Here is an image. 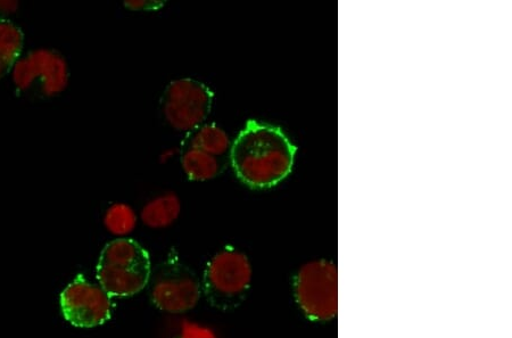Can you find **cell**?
<instances>
[{"label": "cell", "mask_w": 512, "mask_h": 338, "mask_svg": "<svg viewBox=\"0 0 512 338\" xmlns=\"http://www.w3.org/2000/svg\"><path fill=\"white\" fill-rule=\"evenodd\" d=\"M151 275L150 254L130 238L106 244L96 268L99 286L112 298H127L142 292L150 284Z\"/></svg>", "instance_id": "cell-2"}, {"label": "cell", "mask_w": 512, "mask_h": 338, "mask_svg": "<svg viewBox=\"0 0 512 338\" xmlns=\"http://www.w3.org/2000/svg\"><path fill=\"white\" fill-rule=\"evenodd\" d=\"M181 166L189 179L205 181L216 178L221 169L219 158L195 148L181 147Z\"/></svg>", "instance_id": "cell-11"}, {"label": "cell", "mask_w": 512, "mask_h": 338, "mask_svg": "<svg viewBox=\"0 0 512 338\" xmlns=\"http://www.w3.org/2000/svg\"><path fill=\"white\" fill-rule=\"evenodd\" d=\"M165 5L162 0H131V2H125V6L131 11H159Z\"/></svg>", "instance_id": "cell-15"}, {"label": "cell", "mask_w": 512, "mask_h": 338, "mask_svg": "<svg viewBox=\"0 0 512 338\" xmlns=\"http://www.w3.org/2000/svg\"><path fill=\"white\" fill-rule=\"evenodd\" d=\"M61 309L64 318L73 326H101L112 317V296L80 275L62 292Z\"/></svg>", "instance_id": "cell-8"}, {"label": "cell", "mask_w": 512, "mask_h": 338, "mask_svg": "<svg viewBox=\"0 0 512 338\" xmlns=\"http://www.w3.org/2000/svg\"><path fill=\"white\" fill-rule=\"evenodd\" d=\"M136 214L125 204L113 205L107 211L105 225L115 235H126L136 226Z\"/></svg>", "instance_id": "cell-13"}, {"label": "cell", "mask_w": 512, "mask_h": 338, "mask_svg": "<svg viewBox=\"0 0 512 338\" xmlns=\"http://www.w3.org/2000/svg\"><path fill=\"white\" fill-rule=\"evenodd\" d=\"M180 201L175 194H167L147 203L142 212L144 224L151 228H165L180 214Z\"/></svg>", "instance_id": "cell-12"}, {"label": "cell", "mask_w": 512, "mask_h": 338, "mask_svg": "<svg viewBox=\"0 0 512 338\" xmlns=\"http://www.w3.org/2000/svg\"><path fill=\"white\" fill-rule=\"evenodd\" d=\"M151 298L162 311L184 313L196 307L202 287L195 272L177 258H169L151 276Z\"/></svg>", "instance_id": "cell-7"}, {"label": "cell", "mask_w": 512, "mask_h": 338, "mask_svg": "<svg viewBox=\"0 0 512 338\" xmlns=\"http://www.w3.org/2000/svg\"><path fill=\"white\" fill-rule=\"evenodd\" d=\"M24 44L22 30L10 20H0V79L12 72Z\"/></svg>", "instance_id": "cell-10"}, {"label": "cell", "mask_w": 512, "mask_h": 338, "mask_svg": "<svg viewBox=\"0 0 512 338\" xmlns=\"http://www.w3.org/2000/svg\"><path fill=\"white\" fill-rule=\"evenodd\" d=\"M252 283V267L242 252L227 247L220 251L206 266L202 293L214 309L233 311L239 307Z\"/></svg>", "instance_id": "cell-3"}, {"label": "cell", "mask_w": 512, "mask_h": 338, "mask_svg": "<svg viewBox=\"0 0 512 338\" xmlns=\"http://www.w3.org/2000/svg\"><path fill=\"white\" fill-rule=\"evenodd\" d=\"M294 296L305 317L330 321L338 312V270L333 261L315 260L294 277Z\"/></svg>", "instance_id": "cell-4"}, {"label": "cell", "mask_w": 512, "mask_h": 338, "mask_svg": "<svg viewBox=\"0 0 512 338\" xmlns=\"http://www.w3.org/2000/svg\"><path fill=\"white\" fill-rule=\"evenodd\" d=\"M180 338H217L209 328L196 324H186Z\"/></svg>", "instance_id": "cell-14"}, {"label": "cell", "mask_w": 512, "mask_h": 338, "mask_svg": "<svg viewBox=\"0 0 512 338\" xmlns=\"http://www.w3.org/2000/svg\"><path fill=\"white\" fill-rule=\"evenodd\" d=\"M12 72L16 90L31 98L55 97L69 84L68 63L52 49H37L20 57Z\"/></svg>", "instance_id": "cell-5"}, {"label": "cell", "mask_w": 512, "mask_h": 338, "mask_svg": "<svg viewBox=\"0 0 512 338\" xmlns=\"http://www.w3.org/2000/svg\"><path fill=\"white\" fill-rule=\"evenodd\" d=\"M296 146L283 130L250 120L230 147L236 177L253 189L274 187L289 176Z\"/></svg>", "instance_id": "cell-1"}, {"label": "cell", "mask_w": 512, "mask_h": 338, "mask_svg": "<svg viewBox=\"0 0 512 338\" xmlns=\"http://www.w3.org/2000/svg\"><path fill=\"white\" fill-rule=\"evenodd\" d=\"M230 146L229 137L217 125H202L192 131H188L181 147L195 148L212 156L226 154Z\"/></svg>", "instance_id": "cell-9"}, {"label": "cell", "mask_w": 512, "mask_h": 338, "mask_svg": "<svg viewBox=\"0 0 512 338\" xmlns=\"http://www.w3.org/2000/svg\"><path fill=\"white\" fill-rule=\"evenodd\" d=\"M212 90L194 79L170 82L161 98V109L169 125L178 131H192L208 119L213 105Z\"/></svg>", "instance_id": "cell-6"}]
</instances>
